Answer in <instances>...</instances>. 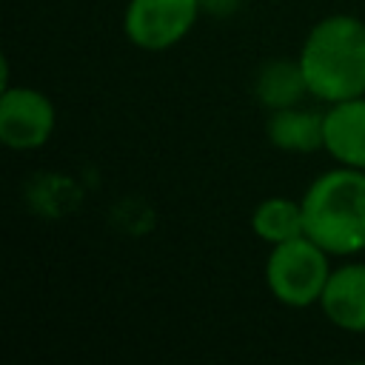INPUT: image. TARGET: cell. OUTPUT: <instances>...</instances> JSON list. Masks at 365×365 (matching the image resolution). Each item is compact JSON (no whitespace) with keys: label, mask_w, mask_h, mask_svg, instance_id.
Returning <instances> with one entry per match:
<instances>
[{"label":"cell","mask_w":365,"mask_h":365,"mask_svg":"<svg viewBox=\"0 0 365 365\" xmlns=\"http://www.w3.org/2000/svg\"><path fill=\"white\" fill-rule=\"evenodd\" d=\"M328 257L331 254L308 234L271 245V254L265 259V285L271 297L288 308L317 305L334 271L328 265Z\"/></svg>","instance_id":"obj_3"},{"label":"cell","mask_w":365,"mask_h":365,"mask_svg":"<svg viewBox=\"0 0 365 365\" xmlns=\"http://www.w3.org/2000/svg\"><path fill=\"white\" fill-rule=\"evenodd\" d=\"M254 91H257L259 103L268 111L291 108L305 94H311L299 60H271V63H265L259 68V74H257Z\"/></svg>","instance_id":"obj_9"},{"label":"cell","mask_w":365,"mask_h":365,"mask_svg":"<svg viewBox=\"0 0 365 365\" xmlns=\"http://www.w3.org/2000/svg\"><path fill=\"white\" fill-rule=\"evenodd\" d=\"M51 100L29 86H6L0 97V140L14 151H31L48 143L54 131Z\"/></svg>","instance_id":"obj_5"},{"label":"cell","mask_w":365,"mask_h":365,"mask_svg":"<svg viewBox=\"0 0 365 365\" xmlns=\"http://www.w3.org/2000/svg\"><path fill=\"white\" fill-rule=\"evenodd\" d=\"M297 60L314 97L339 103L365 94V23L354 14L319 20L308 31Z\"/></svg>","instance_id":"obj_1"},{"label":"cell","mask_w":365,"mask_h":365,"mask_svg":"<svg viewBox=\"0 0 365 365\" xmlns=\"http://www.w3.org/2000/svg\"><path fill=\"white\" fill-rule=\"evenodd\" d=\"M200 11V0H128L123 31L143 51H165L194 29Z\"/></svg>","instance_id":"obj_4"},{"label":"cell","mask_w":365,"mask_h":365,"mask_svg":"<svg viewBox=\"0 0 365 365\" xmlns=\"http://www.w3.org/2000/svg\"><path fill=\"white\" fill-rule=\"evenodd\" d=\"M251 231L268 245H279V242H288L294 237H302L305 234L302 200L299 202L291 197L262 200L251 214Z\"/></svg>","instance_id":"obj_10"},{"label":"cell","mask_w":365,"mask_h":365,"mask_svg":"<svg viewBox=\"0 0 365 365\" xmlns=\"http://www.w3.org/2000/svg\"><path fill=\"white\" fill-rule=\"evenodd\" d=\"M325 151L339 165L365 171V94L331 103L325 111Z\"/></svg>","instance_id":"obj_6"},{"label":"cell","mask_w":365,"mask_h":365,"mask_svg":"<svg viewBox=\"0 0 365 365\" xmlns=\"http://www.w3.org/2000/svg\"><path fill=\"white\" fill-rule=\"evenodd\" d=\"M268 143L279 151L294 154H311L317 148H325V114H317L311 108H277L271 111L265 123Z\"/></svg>","instance_id":"obj_8"},{"label":"cell","mask_w":365,"mask_h":365,"mask_svg":"<svg viewBox=\"0 0 365 365\" xmlns=\"http://www.w3.org/2000/svg\"><path fill=\"white\" fill-rule=\"evenodd\" d=\"M200 6H202V11H208L214 17H225V14L237 11L240 0H200Z\"/></svg>","instance_id":"obj_11"},{"label":"cell","mask_w":365,"mask_h":365,"mask_svg":"<svg viewBox=\"0 0 365 365\" xmlns=\"http://www.w3.org/2000/svg\"><path fill=\"white\" fill-rule=\"evenodd\" d=\"M319 305L336 328L365 334V262L334 268Z\"/></svg>","instance_id":"obj_7"},{"label":"cell","mask_w":365,"mask_h":365,"mask_svg":"<svg viewBox=\"0 0 365 365\" xmlns=\"http://www.w3.org/2000/svg\"><path fill=\"white\" fill-rule=\"evenodd\" d=\"M302 214L305 234L328 254L365 251V171L339 165L319 174L302 197Z\"/></svg>","instance_id":"obj_2"}]
</instances>
